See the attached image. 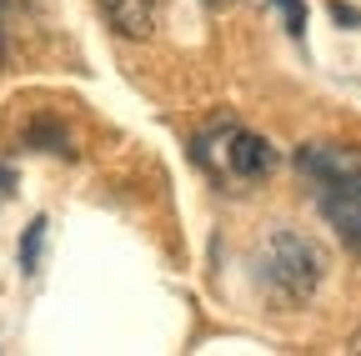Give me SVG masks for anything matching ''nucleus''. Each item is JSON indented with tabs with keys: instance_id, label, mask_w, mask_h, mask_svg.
<instances>
[{
	"instance_id": "f257e3e1",
	"label": "nucleus",
	"mask_w": 361,
	"mask_h": 356,
	"mask_svg": "<svg viewBox=\"0 0 361 356\" xmlns=\"http://www.w3.org/2000/svg\"><path fill=\"white\" fill-rule=\"evenodd\" d=\"M322 271H326V261L316 251V241L301 236V231H286V226L271 231L261 256H256L261 286L276 301H286V306H306L316 296V286H322Z\"/></svg>"
},
{
	"instance_id": "f03ea898",
	"label": "nucleus",
	"mask_w": 361,
	"mask_h": 356,
	"mask_svg": "<svg viewBox=\"0 0 361 356\" xmlns=\"http://www.w3.org/2000/svg\"><path fill=\"white\" fill-rule=\"evenodd\" d=\"M201 161H211L216 171L236 176V181H261L276 166V151L256 130H236L221 121V136H201Z\"/></svg>"
},
{
	"instance_id": "7ed1b4c3",
	"label": "nucleus",
	"mask_w": 361,
	"mask_h": 356,
	"mask_svg": "<svg viewBox=\"0 0 361 356\" xmlns=\"http://www.w3.org/2000/svg\"><path fill=\"white\" fill-rule=\"evenodd\" d=\"M322 186V216L336 226V236L346 246L361 251V156L351 166H341L336 176H326V181H316Z\"/></svg>"
},
{
	"instance_id": "20e7f679",
	"label": "nucleus",
	"mask_w": 361,
	"mask_h": 356,
	"mask_svg": "<svg viewBox=\"0 0 361 356\" xmlns=\"http://www.w3.org/2000/svg\"><path fill=\"white\" fill-rule=\"evenodd\" d=\"M106 20L126 35V40H146L156 30V16H161V0H101Z\"/></svg>"
},
{
	"instance_id": "39448f33",
	"label": "nucleus",
	"mask_w": 361,
	"mask_h": 356,
	"mask_svg": "<svg viewBox=\"0 0 361 356\" xmlns=\"http://www.w3.org/2000/svg\"><path fill=\"white\" fill-rule=\"evenodd\" d=\"M25 146H35V151H61V156H71V146H66V130H61L56 121H35V125L25 130Z\"/></svg>"
},
{
	"instance_id": "423d86ee",
	"label": "nucleus",
	"mask_w": 361,
	"mask_h": 356,
	"mask_svg": "<svg viewBox=\"0 0 361 356\" xmlns=\"http://www.w3.org/2000/svg\"><path fill=\"white\" fill-rule=\"evenodd\" d=\"M40 241H45V216H35V221H30V231H25V241H20V266H25V271H35Z\"/></svg>"
},
{
	"instance_id": "0eeeda50",
	"label": "nucleus",
	"mask_w": 361,
	"mask_h": 356,
	"mask_svg": "<svg viewBox=\"0 0 361 356\" xmlns=\"http://www.w3.org/2000/svg\"><path fill=\"white\" fill-rule=\"evenodd\" d=\"M271 6L286 16V30H291V35H301V30H306V11H301V0H271Z\"/></svg>"
},
{
	"instance_id": "6e6552de",
	"label": "nucleus",
	"mask_w": 361,
	"mask_h": 356,
	"mask_svg": "<svg viewBox=\"0 0 361 356\" xmlns=\"http://www.w3.org/2000/svg\"><path fill=\"white\" fill-rule=\"evenodd\" d=\"M206 6H211V11H226V6H236V0H206Z\"/></svg>"
}]
</instances>
